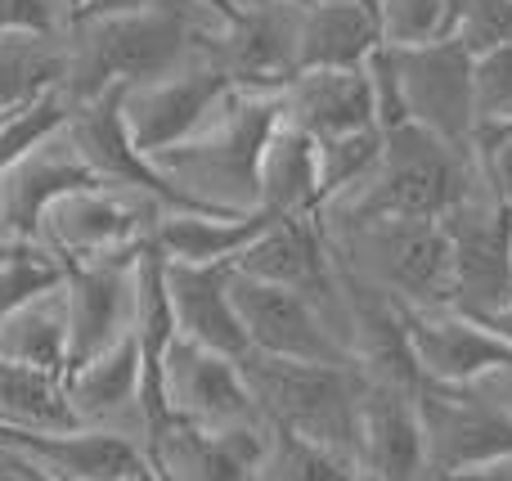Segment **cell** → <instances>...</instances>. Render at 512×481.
<instances>
[{
    "mask_svg": "<svg viewBox=\"0 0 512 481\" xmlns=\"http://www.w3.org/2000/svg\"><path fill=\"white\" fill-rule=\"evenodd\" d=\"M472 320L481 324V329H490L495 333L499 342H504V347H512V297L504 306H495V311H486V315H472Z\"/></svg>",
    "mask_w": 512,
    "mask_h": 481,
    "instance_id": "f35d334b",
    "label": "cell"
},
{
    "mask_svg": "<svg viewBox=\"0 0 512 481\" xmlns=\"http://www.w3.org/2000/svg\"><path fill=\"white\" fill-rule=\"evenodd\" d=\"M59 284H63L59 261H54L50 252H41L36 243H23L9 261H0V320L14 315L23 302H32L36 293L59 288Z\"/></svg>",
    "mask_w": 512,
    "mask_h": 481,
    "instance_id": "d6a6232c",
    "label": "cell"
},
{
    "mask_svg": "<svg viewBox=\"0 0 512 481\" xmlns=\"http://www.w3.org/2000/svg\"><path fill=\"white\" fill-rule=\"evenodd\" d=\"M382 153V131H355V135H337V140H319L315 158H319V212L337 198H346L351 189H360L369 180L373 162Z\"/></svg>",
    "mask_w": 512,
    "mask_h": 481,
    "instance_id": "f546056e",
    "label": "cell"
},
{
    "mask_svg": "<svg viewBox=\"0 0 512 481\" xmlns=\"http://www.w3.org/2000/svg\"><path fill=\"white\" fill-rule=\"evenodd\" d=\"M72 5H81V0H72Z\"/></svg>",
    "mask_w": 512,
    "mask_h": 481,
    "instance_id": "bcb514c9",
    "label": "cell"
},
{
    "mask_svg": "<svg viewBox=\"0 0 512 481\" xmlns=\"http://www.w3.org/2000/svg\"><path fill=\"white\" fill-rule=\"evenodd\" d=\"M405 320V342L414 356L418 383L436 387H472L490 374V369L508 365L512 347L481 329L472 315L436 306V311H400Z\"/></svg>",
    "mask_w": 512,
    "mask_h": 481,
    "instance_id": "2e32d148",
    "label": "cell"
},
{
    "mask_svg": "<svg viewBox=\"0 0 512 481\" xmlns=\"http://www.w3.org/2000/svg\"><path fill=\"white\" fill-rule=\"evenodd\" d=\"M477 185L481 171L472 153L450 149L445 140L418 131V126H396V131H382V153L373 162L369 180L360 189H351L346 198L328 203L315 221L346 225V221H378V216L441 221Z\"/></svg>",
    "mask_w": 512,
    "mask_h": 481,
    "instance_id": "7a4b0ae2",
    "label": "cell"
},
{
    "mask_svg": "<svg viewBox=\"0 0 512 481\" xmlns=\"http://www.w3.org/2000/svg\"><path fill=\"white\" fill-rule=\"evenodd\" d=\"M198 5H162L140 14L95 18V23H72L68 32V81L63 95L72 104L99 99L104 90L158 81L167 72H180L203 54L207 36Z\"/></svg>",
    "mask_w": 512,
    "mask_h": 481,
    "instance_id": "6da1fadb",
    "label": "cell"
},
{
    "mask_svg": "<svg viewBox=\"0 0 512 481\" xmlns=\"http://www.w3.org/2000/svg\"><path fill=\"white\" fill-rule=\"evenodd\" d=\"M68 140L77 144L81 162L90 167V176L108 189H135V194L153 198L162 212H203L194 207L140 149L131 144L122 126V86L104 90L99 99H86V104H72L68 117Z\"/></svg>",
    "mask_w": 512,
    "mask_h": 481,
    "instance_id": "4fadbf2b",
    "label": "cell"
},
{
    "mask_svg": "<svg viewBox=\"0 0 512 481\" xmlns=\"http://www.w3.org/2000/svg\"><path fill=\"white\" fill-rule=\"evenodd\" d=\"M472 158H477V171L490 194L504 207H512V126L508 131L477 135V140H472Z\"/></svg>",
    "mask_w": 512,
    "mask_h": 481,
    "instance_id": "d590c367",
    "label": "cell"
},
{
    "mask_svg": "<svg viewBox=\"0 0 512 481\" xmlns=\"http://www.w3.org/2000/svg\"><path fill=\"white\" fill-rule=\"evenodd\" d=\"M162 5H198V0H81L72 9V23H95V18L140 14V9H162Z\"/></svg>",
    "mask_w": 512,
    "mask_h": 481,
    "instance_id": "8d00e7d4",
    "label": "cell"
},
{
    "mask_svg": "<svg viewBox=\"0 0 512 481\" xmlns=\"http://www.w3.org/2000/svg\"><path fill=\"white\" fill-rule=\"evenodd\" d=\"M270 428L261 432H198L189 423L158 419L144 432V459L153 481H261Z\"/></svg>",
    "mask_w": 512,
    "mask_h": 481,
    "instance_id": "e0dca14e",
    "label": "cell"
},
{
    "mask_svg": "<svg viewBox=\"0 0 512 481\" xmlns=\"http://www.w3.org/2000/svg\"><path fill=\"white\" fill-rule=\"evenodd\" d=\"M18 248H23V243H9V239H0V261H9Z\"/></svg>",
    "mask_w": 512,
    "mask_h": 481,
    "instance_id": "b9f144b4",
    "label": "cell"
},
{
    "mask_svg": "<svg viewBox=\"0 0 512 481\" xmlns=\"http://www.w3.org/2000/svg\"><path fill=\"white\" fill-rule=\"evenodd\" d=\"M131 481H153V473H144V477H131Z\"/></svg>",
    "mask_w": 512,
    "mask_h": 481,
    "instance_id": "ee69618b",
    "label": "cell"
},
{
    "mask_svg": "<svg viewBox=\"0 0 512 481\" xmlns=\"http://www.w3.org/2000/svg\"><path fill=\"white\" fill-rule=\"evenodd\" d=\"M230 275L234 266H176L167 261V302L176 320V338L207 347L216 356L243 360L248 338L230 302Z\"/></svg>",
    "mask_w": 512,
    "mask_h": 481,
    "instance_id": "7402d4cb",
    "label": "cell"
},
{
    "mask_svg": "<svg viewBox=\"0 0 512 481\" xmlns=\"http://www.w3.org/2000/svg\"><path fill=\"white\" fill-rule=\"evenodd\" d=\"M0 423L5 428H32V432H68L77 428L68 401H63L59 378H45L36 369L0 360Z\"/></svg>",
    "mask_w": 512,
    "mask_h": 481,
    "instance_id": "83f0119b",
    "label": "cell"
},
{
    "mask_svg": "<svg viewBox=\"0 0 512 481\" xmlns=\"http://www.w3.org/2000/svg\"><path fill=\"white\" fill-rule=\"evenodd\" d=\"M472 387H477L490 405H499V410L512 419V360H508V365H499V369H490V374L481 378V383H472Z\"/></svg>",
    "mask_w": 512,
    "mask_h": 481,
    "instance_id": "74e56055",
    "label": "cell"
},
{
    "mask_svg": "<svg viewBox=\"0 0 512 481\" xmlns=\"http://www.w3.org/2000/svg\"><path fill=\"white\" fill-rule=\"evenodd\" d=\"M279 122L310 140H337V135L373 131V95L364 68H310L292 72L279 90Z\"/></svg>",
    "mask_w": 512,
    "mask_h": 481,
    "instance_id": "ffe728a7",
    "label": "cell"
},
{
    "mask_svg": "<svg viewBox=\"0 0 512 481\" xmlns=\"http://www.w3.org/2000/svg\"><path fill=\"white\" fill-rule=\"evenodd\" d=\"M23 468H27V477H32V481H50V477H45V473H36V468H32V464H23Z\"/></svg>",
    "mask_w": 512,
    "mask_h": 481,
    "instance_id": "7bdbcfd3",
    "label": "cell"
},
{
    "mask_svg": "<svg viewBox=\"0 0 512 481\" xmlns=\"http://www.w3.org/2000/svg\"><path fill=\"white\" fill-rule=\"evenodd\" d=\"M162 207L135 189H72L54 198L36 225V248L50 252L59 266L77 261H104V257H131L144 252L153 239Z\"/></svg>",
    "mask_w": 512,
    "mask_h": 481,
    "instance_id": "8992f818",
    "label": "cell"
},
{
    "mask_svg": "<svg viewBox=\"0 0 512 481\" xmlns=\"http://www.w3.org/2000/svg\"><path fill=\"white\" fill-rule=\"evenodd\" d=\"M0 360L36 369L45 378L68 374V311H63V284L36 293L14 315L0 320Z\"/></svg>",
    "mask_w": 512,
    "mask_h": 481,
    "instance_id": "484cf974",
    "label": "cell"
},
{
    "mask_svg": "<svg viewBox=\"0 0 512 481\" xmlns=\"http://www.w3.org/2000/svg\"><path fill=\"white\" fill-rule=\"evenodd\" d=\"M234 270L261 284H279L301 293L328 315L337 338L346 342V306H342V284H337V266L319 221H279L265 230L243 257H234Z\"/></svg>",
    "mask_w": 512,
    "mask_h": 481,
    "instance_id": "5bb4252c",
    "label": "cell"
},
{
    "mask_svg": "<svg viewBox=\"0 0 512 481\" xmlns=\"http://www.w3.org/2000/svg\"><path fill=\"white\" fill-rule=\"evenodd\" d=\"M472 117H477V135L512 126V45L472 59Z\"/></svg>",
    "mask_w": 512,
    "mask_h": 481,
    "instance_id": "4dcf8cb0",
    "label": "cell"
},
{
    "mask_svg": "<svg viewBox=\"0 0 512 481\" xmlns=\"http://www.w3.org/2000/svg\"><path fill=\"white\" fill-rule=\"evenodd\" d=\"M360 481H432L414 392L364 378L360 405Z\"/></svg>",
    "mask_w": 512,
    "mask_h": 481,
    "instance_id": "44dd1931",
    "label": "cell"
},
{
    "mask_svg": "<svg viewBox=\"0 0 512 481\" xmlns=\"http://www.w3.org/2000/svg\"><path fill=\"white\" fill-rule=\"evenodd\" d=\"M459 481H512V459H499V464H490V468H477V473H468Z\"/></svg>",
    "mask_w": 512,
    "mask_h": 481,
    "instance_id": "ab89813d",
    "label": "cell"
},
{
    "mask_svg": "<svg viewBox=\"0 0 512 481\" xmlns=\"http://www.w3.org/2000/svg\"><path fill=\"white\" fill-rule=\"evenodd\" d=\"M239 369L270 428L288 432L360 473V365H297V360L243 356Z\"/></svg>",
    "mask_w": 512,
    "mask_h": 481,
    "instance_id": "277c9868",
    "label": "cell"
},
{
    "mask_svg": "<svg viewBox=\"0 0 512 481\" xmlns=\"http://www.w3.org/2000/svg\"><path fill=\"white\" fill-rule=\"evenodd\" d=\"M414 410L432 481H459L477 468L512 459V419L477 387H414Z\"/></svg>",
    "mask_w": 512,
    "mask_h": 481,
    "instance_id": "ba28073f",
    "label": "cell"
},
{
    "mask_svg": "<svg viewBox=\"0 0 512 481\" xmlns=\"http://www.w3.org/2000/svg\"><path fill=\"white\" fill-rule=\"evenodd\" d=\"M387 50V45H382ZM400 90L405 126L445 140L450 149L472 153L477 117H472V54L454 36L418 50H387Z\"/></svg>",
    "mask_w": 512,
    "mask_h": 481,
    "instance_id": "8fae6325",
    "label": "cell"
},
{
    "mask_svg": "<svg viewBox=\"0 0 512 481\" xmlns=\"http://www.w3.org/2000/svg\"><path fill=\"white\" fill-rule=\"evenodd\" d=\"M270 212H162L153 225V248L176 266H234V257L252 248L265 230H274Z\"/></svg>",
    "mask_w": 512,
    "mask_h": 481,
    "instance_id": "603a6c76",
    "label": "cell"
},
{
    "mask_svg": "<svg viewBox=\"0 0 512 481\" xmlns=\"http://www.w3.org/2000/svg\"><path fill=\"white\" fill-rule=\"evenodd\" d=\"M72 0H0V36H50L72 32Z\"/></svg>",
    "mask_w": 512,
    "mask_h": 481,
    "instance_id": "e575fe53",
    "label": "cell"
},
{
    "mask_svg": "<svg viewBox=\"0 0 512 481\" xmlns=\"http://www.w3.org/2000/svg\"><path fill=\"white\" fill-rule=\"evenodd\" d=\"M337 270L378 288L400 311H436L450 306V248L441 221H346L319 225Z\"/></svg>",
    "mask_w": 512,
    "mask_h": 481,
    "instance_id": "5b68a950",
    "label": "cell"
},
{
    "mask_svg": "<svg viewBox=\"0 0 512 481\" xmlns=\"http://www.w3.org/2000/svg\"><path fill=\"white\" fill-rule=\"evenodd\" d=\"M68 81V36H0V117L36 104Z\"/></svg>",
    "mask_w": 512,
    "mask_h": 481,
    "instance_id": "4316f807",
    "label": "cell"
},
{
    "mask_svg": "<svg viewBox=\"0 0 512 481\" xmlns=\"http://www.w3.org/2000/svg\"><path fill=\"white\" fill-rule=\"evenodd\" d=\"M158 392L167 419L189 423L198 432H261L270 428L256 410L248 383H243L239 360L216 356L207 347H194L185 338H171L158 365Z\"/></svg>",
    "mask_w": 512,
    "mask_h": 481,
    "instance_id": "9c48e42d",
    "label": "cell"
},
{
    "mask_svg": "<svg viewBox=\"0 0 512 481\" xmlns=\"http://www.w3.org/2000/svg\"><path fill=\"white\" fill-rule=\"evenodd\" d=\"M454 5H463V0H454Z\"/></svg>",
    "mask_w": 512,
    "mask_h": 481,
    "instance_id": "f6af8a7d",
    "label": "cell"
},
{
    "mask_svg": "<svg viewBox=\"0 0 512 481\" xmlns=\"http://www.w3.org/2000/svg\"><path fill=\"white\" fill-rule=\"evenodd\" d=\"M378 18V41L387 50H418L454 36L459 5L454 0H373Z\"/></svg>",
    "mask_w": 512,
    "mask_h": 481,
    "instance_id": "f1b7e54d",
    "label": "cell"
},
{
    "mask_svg": "<svg viewBox=\"0 0 512 481\" xmlns=\"http://www.w3.org/2000/svg\"><path fill=\"white\" fill-rule=\"evenodd\" d=\"M256 207L274 221H315L319 216V158L315 140L292 126H274L256 167Z\"/></svg>",
    "mask_w": 512,
    "mask_h": 481,
    "instance_id": "d4e9b609",
    "label": "cell"
},
{
    "mask_svg": "<svg viewBox=\"0 0 512 481\" xmlns=\"http://www.w3.org/2000/svg\"><path fill=\"white\" fill-rule=\"evenodd\" d=\"M135 261L131 257H104V261H77L63 266V311H68V369L81 360L99 356L117 338L131 333L135 315Z\"/></svg>",
    "mask_w": 512,
    "mask_h": 481,
    "instance_id": "9a60e30c",
    "label": "cell"
},
{
    "mask_svg": "<svg viewBox=\"0 0 512 481\" xmlns=\"http://www.w3.org/2000/svg\"><path fill=\"white\" fill-rule=\"evenodd\" d=\"M230 302L248 338V356L297 360V365H355L328 315L292 288L261 284L234 270Z\"/></svg>",
    "mask_w": 512,
    "mask_h": 481,
    "instance_id": "7c38bea8",
    "label": "cell"
},
{
    "mask_svg": "<svg viewBox=\"0 0 512 481\" xmlns=\"http://www.w3.org/2000/svg\"><path fill=\"white\" fill-rule=\"evenodd\" d=\"M450 248V311L486 315L512 297V207L481 180L463 203L441 216Z\"/></svg>",
    "mask_w": 512,
    "mask_h": 481,
    "instance_id": "52a82bcc",
    "label": "cell"
},
{
    "mask_svg": "<svg viewBox=\"0 0 512 481\" xmlns=\"http://www.w3.org/2000/svg\"><path fill=\"white\" fill-rule=\"evenodd\" d=\"M0 481H32V477H27L23 459H14V455H5V450H0Z\"/></svg>",
    "mask_w": 512,
    "mask_h": 481,
    "instance_id": "60d3db41",
    "label": "cell"
},
{
    "mask_svg": "<svg viewBox=\"0 0 512 481\" xmlns=\"http://www.w3.org/2000/svg\"><path fill=\"white\" fill-rule=\"evenodd\" d=\"M454 41L472 59L512 45V0H463L454 18Z\"/></svg>",
    "mask_w": 512,
    "mask_h": 481,
    "instance_id": "836d02e7",
    "label": "cell"
},
{
    "mask_svg": "<svg viewBox=\"0 0 512 481\" xmlns=\"http://www.w3.org/2000/svg\"><path fill=\"white\" fill-rule=\"evenodd\" d=\"M274 126V90H234L203 131L176 149L153 153L149 162L203 212H256V167Z\"/></svg>",
    "mask_w": 512,
    "mask_h": 481,
    "instance_id": "3957f363",
    "label": "cell"
},
{
    "mask_svg": "<svg viewBox=\"0 0 512 481\" xmlns=\"http://www.w3.org/2000/svg\"><path fill=\"white\" fill-rule=\"evenodd\" d=\"M234 90L243 86H234L207 54H198L180 72H167L158 81H140V86H122V126L135 149L144 158H153V153L176 149L189 135L203 131Z\"/></svg>",
    "mask_w": 512,
    "mask_h": 481,
    "instance_id": "30bf717a",
    "label": "cell"
},
{
    "mask_svg": "<svg viewBox=\"0 0 512 481\" xmlns=\"http://www.w3.org/2000/svg\"><path fill=\"white\" fill-rule=\"evenodd\" d=\"M59 387L77 428L117 432V437H131V441L140 432V446H144V419H140L144 360H140V342L131 333L117 338L113 347H104L99 356L72 365Z\"/></svg>",
    "mask_w": 512,
    "mask_h": 481,
    "instance_id": "ac0fdd59",
    "label": "cell"
},
{
    "mask_svg": "<svg viewBox=\"0 0 512 481\" xmlns=\"http://www.w3.org/2000/svg\"><path fill=\"white\" fill-rule=\"evenodd\" d=\"M373 0H306L297 5V72L364 68L378 50Z\"/></svg>",
    "mask_w": 512,
    "mask_h": 481,
    "instance_id": "cb8c5ba5",
    "label": "cell"
},
{
    "mask_svg": "<svg viewBox=\"0 0 512 481\" xmlns=\"http://www.w3.org/2000/svg\"><path fill=\"white\" fill-rule=\"evenodd\" d=\"M99 180L81 162L77 144L68 140V122L41 144L23 153L14 167L0 176V234L9 243H36V225L41 212L54 198L72 194V189H95Z\"/></svg>",
    "mask_w": 512,
    "mask_h": 481,
    "instance_id": "d6986e66",
    "label": "cell"
},
{
    "mask_svg": "<svg viewBox=\"0 0 512 481\" xmlns=\"http://www.w3.org/2000/svg\"><path fill=\"white\" fill-rule=\"evenodd\" d=\"M68 117H72V99L63 95V90H50V95H41L36 104L5 117V122H0V176H5L32 144H41L45 135L59 131ZM0 239H5V234H0Z\"/></svg>",
    "mask_w": 512,
    "mask_h": 481,
    "instance_id": "1f68e13d",
    "label": "cell"
}]
</instances>
